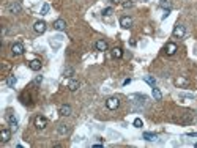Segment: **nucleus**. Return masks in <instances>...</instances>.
Segmentation results:
<instances>
[{
	"mask_svg": "<svg viewBox=\"0 0 197 148\" xmlns=\"http://www.w3.org/2000/svg\"><path fill=\"white\" fill-rule=\"evenodd\" d=\"M46 28H48V25H46L44 21H37V22H35V25H33V30L37 32V33H39V35L44 33Z\"/></svg>",
	"mask_w": 197,
	"mask_h": 148,
	"instance_id": "obj_4",
	"label": "nucleus"
},
{
	"mask_svg": "<svg viewBox=\"0 0 197 148\" xmlns=\"http://www.w3.org/2000/svg\"><path fill=\"white\" fill-rule=\"evenodd\" d=\"M188 84V81H186L185 77H178V79H175V85H186Z\"/></svg>",
	"mask_w": 197,
	"mask_h": 148,
	"instance_id": "obj_22",
	"label": "nucleus"
},
{
	"mask_svg": "<svg viewBox=\"0 0 197 148\" xmlns=\"http://www.w3.org/2000/svg\"><path fill=\"white\" fill-rule=\"evenodd\" d=\"M110 54H112L114 59H121V57H123V50H121V47H114Z\"/></svg>",
	"mask_w": 197,
	"mask_h": 148,
	"instance_id": "obj_16",
	"label": "nucleus"
},
{
	"mask_svg": "<svg viewBox=\"0 0 197 148\" xmlns=\"http://www.w3.org/2000/svg\"><path fill=\"white\" fill-rule=\"evenodd\" d=\"M54 28H55V30H59V32L66 30V22L63 19H57L55 22H54Z\"/></svg>",
	"mask_w": 197,
	"mask_h": 148,
	"instance_id": "obj_10",
	"label": "nucleus"
},
{
	"mask_svg": "<svg viewBox=\"0 0 197 148\" xmlns=\"http://www.w3.org/2000/svg\"><path fill=\"white\" fill-rule=\"evenodd\" d=\"M8 121H10L11 129H13V131H16V129H17V120H16V117H14V115H8Z\"/></svg>",
	"mask_w": 197,
	"mask_h": 148,
	"instance_id": "obj_17",
	"label": "nucleus"
},
{
	"mask_svg": "<svg viewBox=\"0 0 197 148\" xmlns=\"http://www.w3.org/2000/svg\"><path fill=\"white\" fill-rule=\"evenodd\" d=\"M63 76H65V77H68V79H71V77L74 76V70H73V68H70V66L65 68V71H63Z\"/></svg>",
	"mask_w": 197,
	"mask_h": 148,
	"instance_id": "obj_21",
	"label": "nucleus"
},
{
	"mask_svg": "<svg viewBox=\"0 0 197 148\" xmlns=\"http://www.w3.org/2000/svg\"><path fill=\"white\" fill-rule=\"evenodd\" d=\"M35 128L37 129H44L46 126H48V120H46L44 117H41V115H38V117H35Z\"/></svg>",
	"mask_w": 197,
	"mask_h": 148,
	"instance_id": "obj_3",
	"label": "nucleus"
},
{
	"mask_svg": "<svg viewBox=\"0 0 197 148\" xmlns=\"http://www.w3.org/2000/svg\"><path fill=\"white\" fill-rule=\"evenodd\" d=\"M11 131L13 129H8V128H3L2 131H0V140H2L3 143H6L11 139Z\"/></svg>",
	"mask_w": 197,
	"mask_h": 148,
	"instance_id": "obj_5",
	"label": "nucleus"
},
{
	"mask_svg": "<svg viewBox=\"0 0 197 148\" xmlns=\"http://www.w3.org/2000/svg\"><path fill=\"white\" fill-rule=\"evenodd\" d=\"M48 11H49V3H44L41 8V14H48Z\"/></svg>",
	"mask_w": 197,
	"mask_h": 148,
	"instance_id": "obj_27",
	"label": "nucleus"
},
{
	"mask_svg": "<svg viewBox=\"0 0 197 148\" xmlns=\"http://www.w3.org/2000/svg\"><path fill=\"white\" fill-rule=\"evenodd\" d=\"M132 125H134L136 128H142V126H144V121H142L141 118H136V120H134V123H132Z\"/></svg>",
	"mask_w": 197,
	"mask_h": 148,
	"instance_id": "obj_25",
	"label": "nucleus"
},
{
	"mask_svg": "<svg viewBox=\"0 0 197 148\" xmlns=\"http://www.w3.org/2000/svg\"><path fill=\"white\" fill-rule=\"evenodd\" d=\"M145 140H148V142H153V140H156V134H153V132H144L142 134Z\"/></svg>",
	"mask_w": 197,
	"mask_h": 148,
	"instance_id": "obj_20",
	"label": "nucleus"
},
{
	"mask_svg": "<svg viewBox=\"0 0 197 148\" xmlns=\"http://www.w3.org/2000/svg\"><path fill=\"white\" fill-rule=\"evenodd\" d=\"M169 13H170V10H166V11H164V14H163V19H166V17L169 16Z\"/></svg>",
	"mask_w": 197,
	"mask_h": 148,
	"instance_id": "obj_29",
	"label": "nucleus"
},
{
	"mask_svg": "<svg viewBox=\"0 0 197 148\" xmlns=\"http://www.w3.org/2000/svg\"><path fill=\"white\" fill-rule=\"evenodd\" d=\"M66 87L70 88V92H76V90L79 88V82L74 81V79H70V81L66 82Z\"/></svg>",
	"mask_w": 197,
	"mask_h": 148,
	"instance_id": "obj_14",
	"label": "nucleus"
},
{
	"mask_svg": "<svg viewBox=\"0 0 197 148\" xmlns=\"http://www.w3.org/2000/svg\"><path fill=\"white\" fill-rule=\"evenodd\" d=\"M95 47L96 50H101V52H104V50H107V43L104 41V39H99V41H96V44H95Z\"/></svg>",
	"mask_w": 197,
	"mask_h": 148,
	"instance_id": "obj_13",
	"label": "nucleus"
},
{
	"mask_svg": "<svg viewBox=\"0 0 197 148\" xmlns=\"http://www.w3.org/2000/svg\"><path fill=\"white\" fill-rule=\"evenodd\" d=\"M152 93H153V98H155L156 101H161V98H163V93L159 92V88H156V87H153Z\"/></svg>",
	"mask_w": 197,
	"mask_h": 148,
	"instance_id": "obj_18",
	"label": "nucleus"
},
{
	"mask_svg": "<svg viewBox=\"0 0 197 148\" xmlns=\"http://www.w3.org/2000/svg\"><path fill=\"white\" fill-rule=\"evenodd\" d=\"M114 3H123V0H112Z\"/></svg>",
	"mask_w": 197,
	"mask_h": 148,
	"instance_id": "obj_31",
	"label": "nucleus"
},
{
	"mask_svg": "<svg viewBox=\"0 0 197 148\" xmlns=\"http://www.w3.org/2000/svg\"><path fill=\"white\" fill-rule=\"evenodd\" d=\"M57 132H59L60 136H66L68 132H70V128H68L66 125H59V128H57Z\"/></svg>",
	"mask_w": 197,
	"mask_h": 148,
	"instance_id": "obj_15",
	"label": "nucleus"
},
{
	"mask_svg": "<svg viewBox=\"0 0 197 148\" xmlns=\"http://www.w3.org/2000/svg\"><path fill=\"white\" fill-rule=\"evenodd\" d=\"M112 11H114L112 8H106L104 11H103V14H104V16H110V14H112Z\"/></svg>",
	"mask_w": 197,
	"mask_h": 148,
	"instance_id": "obj_28",
	"label": "nucleus"
},
{
	"mask_svg": "<svg viewBox=\"0 0 197 148\" xmlns=\"http://www.w3.org/2000/svg\"><path fill=\"white\" fill-rule=\"evenodd\" d=\"M189 136H191V137H197V132H189Z\"/></svg>",
	"mask_w": 197,
	"mask_h": 148,
	"instance_id": "obj_30",
	"label": "nucleus"
},
{
	"mask_svg": "<svg viewBox=\"0 0 197 148\" xmlns=\"http://www.w3.org/2000/svg\"><path fill=\"white\" fill-rule=\"evenodd\" d=\"M185 35H186V27H185V25H181V24L175 25V28H174V36H175V38H185Z\"/></svg>",
	"mask_w": 197,
	"mask_h": 148,
	"instance_id": "obj_2",
	"label": "nucleus"
},
{
	"mask_svg": "<svg viewBox=\"0 0 197 148\" xmlns=\"http://www.w3.org/2000/svg\"><path fill=\"white\" fill-rule=\"evenodd\" d=\"M6 84H8V87H14L17 84V77L16 76H8L6 77Z\"/></svg>",
	"mask_w": 197,
	"mask_h": 148,
	"instance_id": "obj_19",
	"label": "nucleus"
},
{
	"mask_svg": "<svg viewBox=\"0 0 197 148\" xmlns=\"http://www.w3.org/2000/svg\"><path fill=\"white\" fill-rule=\"evenodd\" d=\"M159 5H161V6H166L167 10H170V0H161Z\"/></svg>",
	"mask_w": 197,
	"mask_h": 148,
	"instance_id": "obj_24",
	"label": "nucleus"
},
{
	"mask_svg": "<svg viewBox=\"0 0 197 148\" xmlns=\"http://www.w3.org/2000/svg\"><path fill=\"white\" fill-rule=\"evenodd\" d=\"M11 52H13V55H22L24 54V46L21 44V43H14V44L11 46Z\"/></svg>",
	"mask_w": 197,
	"mask_h": 148,
	"instance_id": "obj_6",
	"label": "nucleus"
},
{
	"mask_svg": "<svg viewBox=\"0 0 197 148\" xmlns=\"http://www.w3.org/2000/svg\"><path fill=\"white\" fill-rule=\"evenodd\" d=\"M118 106H120V99L117 96H112V98H109L106 101V107L109 110H115V109H118Z\"/></svg>",
	"mask_w": 197,
	"mask_h": 148,
	"instance_id": "obj_1",
	"label": "nucleus"
},
{
	"mask_svg": "<svg viewBox=\"0 0 197 148\" xmlns=\"http://www.w3.org/2000/svg\"><path fill=\"white\" fill-rule=\"evenodd\" d=\"M175 52H177V44H175V43H167L166 54H167V55H174Z\"/></svg>",
	"mask_w": 197,
	"mask_h": 148,
	"instance_id": "obj_12",
	"label": "nucleus"
},
{
	"mask_svg": "<svg viewBox=\"0 0 197 148\" xmlns=\"http://www.w3.org/2000/svg\"><path fill=\"white\" fill-rule=\"evenodd\" d=\"M21 10H22V6H21V3H17V2H13V3H10V5H8V11L11 14L21 13Z\"/></svg>",
	"mask_w": 197,
	"mask_h": 148,
	"instance_id": "obj_7",
	"label": "nucleus"
},
{
	"mask_svg": "<svg viewBox=\"0 0 197 148\" xmlns=\"http://www.w3.org/2000/svg\"><path fill=\"white\" fill-rule=\"evenodd\" d=\"M71 112H73V109H71V106H68V104H63L59 109V114L62 115V117H70Z\"/></svg>",
	"mask_w": 197,
	"mask_h": 148,
	"instance_id": "obj_8",
	"label": "nucleus"
},
{
	"mask_svg": "<svg viewBox=\"0 0 197 148\" xmlns=\"http://www.w3.org/2000/svg\"><path fill=\"white\" fill-rule=\"evenodd\" d=\"M120 25L123 28H131V25H132V19L129 16H123V17H120Z\"/></svg>",
	"mask_w": 197,
	"mask_h": 148,
	"instance_id": "obj_9",
	"label": "nucleus"
},
{
	"mask_svg": "<svg viewBox=\"0 0 197 148\" xmlns=\"http://www.w3.org/2000/svg\"><path fill=\"white\" fill-rule=\"evenodd\" d=\"M145 82H147V84H150L152 87H155V84H156L155 77H152V76H147V77H145Z\"/></svg>",
	"mask_w": 197,
	"mask_h": 148,
	"instance_id": "obj_23",
	"label": "nucleus"
},
{
	"mask_svg": "<svg viewBox=\"0 0 197 148\" xmlns=\"http://www.w3.org/2000/svg\"><path fill=\"white\" fill-rule=\"evenodd\" d=\"M194 147H196V148H197V143H196V145H194Z\"/></svg>",
	"mask_w": 197,
	"mask_h": 148,
	"instance_id": "obj_32",
	"label": "nucleus"
},
{
	"mask_svg": "<svg viewBox=\"0 0 197 148\" xmlns=\"http://www.w3.org/2000/svg\"><path fill=\"white\" fill-rule=\"evenodd\" d=\"M121 5H123L125 8H131V6L134 5V3H132L131 0H123V3H121Z\"/></svg>",
	"mask_w": 197,
	"mask_h": 148,
	"instance_id": "obj_26",
	"label": "nucleus"
},
{
	"mask_svg": "<svg viewBox=\"0 0 197 148\" xmlns=\"http://www.w3.org/2000/svg\"><path fill=\"white\" fill-rule=\"evenodd\" d=\"M41 66H43V63L39 62L38 59H35V60H32L30 63H28V68H30L32 71H39L41 70Z\"/></svg>",
	"mask_w": 197,
	"mask_h": 148,
	"instance_id": "obj_11",
	"label": "nucleus"
}]
</instances>
